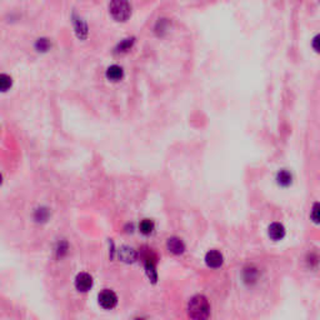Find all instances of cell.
<instances>
[{
	"label": "cell",
	"instance_id": "cell-13",
	"mask_svg": "<svg viewBox=\"0 0 320 320\" xmlns=\"http://www.w3.org/2000/svg\"><path fill=\"white\" fill-rule=\"evenodd\" d=\"M120 253H121V259H124L125 262H134L136 258V254L135 251L133 250L131 248H123L121 250H120Z\"/></svg>",
	"mask_w": 320,
	"mask_h": 320
},
{
	"label": "cell",
	"instance_id": "cell-2",
	"mask_svg": "<svg viewBox=\"0 0 320 320\" xmlns=\"http://www.w3.org/2000/svg\"><path fill=\"white\" fill-rule=\"evenodd\" d=\"M109 13L115 22L124 23L131 15V6L128 0H110Z\"/></svg>",
	"mask_w": 320,
	"mask_h": 320
},
{
	"label": "cell",
	"instance_id": "cell-3",
	"mask_svg": "<svg viewBox=\"0 0 320 320\" xmlns=\"http://www.w3.org/2000/svg\"><path fill=\"white\" fill-rule=\"evenodd\" d=\"M118 303L117 294L113 290L105 289L99 294V304L102 305L104 309H113Z\"/></svg>",
	"mask_w": 320,
	"mask_h": 320
},
{
	"label": "cell",
	"instance_id": "cell-8",
	"mask_svg": "<svg viewBox=\"0 0 320 320\" xmlns=\"http://www.w3.org/2000/svg\"><path fill=\"white\" fill-rule=\"evenodd\" d=\"M105 75H107L108 80L117 83V81H120V80L123 79L124 70L123 68L119 67V65H112V67H109L107 69V74Z\"/></svg>",
	"mask_w": 320,
	"mask_h": 320
},
{
	"label": "cell",
	"instance_id": "cell-20",
	"mask_svg": "<svg viewBox=\"0 0 320 320\" xmlns=\"http://www.w3.org/2000/svg\"><path fill=\"white\" fill-rule=\"evenodd\" d=\"M46 216H48V213L44 209H39L37 211V219H46Z\"/></svg>",
	"mask_w": 320,
	"mask_h": 320
},
{
	"label": "cell",
	"instance_id": "cell-11",
	"mask_svg": "<svg viewBox=\"0 0 320 320\" xmlns=\"http://www.w3.org/2000/svg\"><path fill=\"white\" fill-rule=\"evenodd\" d=\"M278 184L281 185V187H288V185L291 184V180H293V176L289 173L288 170H281L278 173L277 176Z\"/></svg>",
	"mask_w": 320,
	"mask_h": 320
},
{
	"label": "cell",
	"instance_id": "cell-9",
	"mask_svg": "<svg viewBox=\"0 0 320 320\" xmlns=\"http://www.w3.org/2000/svg\"><path fill=\"white\" fill-rule=\"evenodd\" d=\"M269 237L273 240H281L285 237V228L280 223H273L269 227Z\"/></svg>",
	"mask_w": 320,
	"mask_h": 320
},
{
	"label": "cell",
	"instance_id": "cell-12",
	"mask_svg": "<svg viewBox=\"0 0 320 320\" xmlns=\"http://www.w3.org/2000/svg\"><path fill=\"white\" fill-rule=\"evenodd\" d=\"M139 229L145 235L152 234L153 230H154V223H153L150 219H144V220L140 223V225H139Z\"/></svg>",
	"mask_w": 320,
	"mask_h": 320
},
{
	"label": "cell",
	"instance_id": "cell-18",
	"mask_svg": "<svg viewBox=\"0 0 320 320\" xmlns=\"http://www.w3.org/2000/svg\"><path fill=\"white\" fill-rule=\"evenodd\" d=\"M312 48L315 53L320 54V34H317L312 40Z\"/></svg>",
	"mask_w": 320,
	"mask_h": 320
},
{
	"label": "cell",
	"instance_id": "cell-19",
	"mask_svg": "<svg viewBox=\"0 0 320 320\" xmlns=\"http://www.w3.org/2000/svg\"><path fill=\"white\" fill-rule=\"evenodd\" d=\"M255 278H256V272H255V270L251 269V272H249V269L245 270V280H246V281H250V279L255 280Z\"/></svg>",
	"mask_w": 320,
	"mask_h": 320
},
{
	"label": "cell",
	"instance_id": "cell-16",
	"mask_svg": "<svg viewBox=\"0 0 320 320\" xmlns=\"http://www.w3.org/2000/svg\"><path fill=\"white\" fill-rule=\"evenodd\" d=\"M168 28H169V22L166 20V19H159V22H158L157 24V32L159 33L160 35L164 34V33L168 32Z\"/></svg>",
	"mask_w": 320,
	"mask_h": 320
},
{
	"label": "cell",
	"instance_id": "cell-17",
	"mask_svg": "<svg viewBox=\"0 0 320 320\" xmlns=\"http://www.w3.org/2000/svg\"><path fill=\"white\" fill-rule=\"evenodd\" d=\"M312 218L314 222L320 223V204H314L312 209Z\"/></svg>",
	"mask_w": 320,
	"mask_h": 320
},
{
	"label": "cell",
	"instance_id": "cell-6",
	"mask_svg": "<svg viewBox=\"0 0 320 320\" xmlns=\"http://www.w3.org/2000/svg\"><path fill=\"white\" fill-rule=\"evenodd\" d=\"M205 263L209 268H213V269H216V268L222 267V264H223L222 253L218 250L208 251L205 255Z\"/></svg>",
	"mask_w": 320,
	"mask_h": 320
},
{
	"label": "cell",
	"instance_id": "cell-10",
	"mask_svg": "<svg viewBox=\"0 0 320 320\" xmlns=\"http://www.w3.org/2000/svg\"><path fill=\"white\" fill-rule=\"evenodd\" d=\"M134 43H135V39H134V38H126V39L121 40V41L118 44V46L115 48V51H117L118 54L126 53V51H129L133 48Z\"/></svg>",
	"mask_w": 320,
	"mask_h": 320
},
{
	"label": "cell",
	"instance_id": "cell-4",
	"mask_svg": "<svg viewBox=\"0 0 320 320\" xmlns=\"http://www.w3.org/2000/svg\"><path fill=\"white\" fill-rule=\"evenodd\" d=\"M73 25H74L75 34L79 39H85L88 37V25L84 22L83 18H80L77 14H73Z\"/></svg>",
	"mask_w": 320,
	"mask_h": 320
},
{
	"label": "cell",
	"instance_id": "cell-15",
	"mask_svg": "<svg viewBox=\"0 0 320 320\" xmlns=\"http://www.w3.org/2000/svg\"><path fill=\"white\" fill-rule=\"evenodd\" d=\"M51 46L50 41L45 38H41V39H38V41L35 43V48H37L38 51H48L49 48Z\"/></svg>",
	"mask_w": 320,
	"mask_h": 320
},
{
	"label": "cell",
	"instance_id": "cell-7",
	"mask_svg": "<svg viewBox=\"0 0 320 320\" xmlns=\"http://www.w3.org/2000/svg\"><path fill=\"white\" fill-rule=\"evenodd\" d=\"M166 246H168V250L170 253L175 254V255H179V254L184 253L185 245L182 240L179 238H170L168 239V243H166Z\"/></svg>",
	"mask_w": 320,
	"mask_h": 320
},
{
	"label": "cell",
	"instance_id": "cell-14",
	"mask_svg": "<svg viewBox=\"0 0 320 320\" xmlns=\"http://www.w3.org/2000/svg\"><path fill=\"white\" fill-rule=\"evenodd\" d=\"M11 84H13V80H11V78L9 75H0V89H1V91H6L8 89H10Z\"/></svg>",
	"mask_w": 320,
	"mask_h": 320
},
{
	"label": "cell",
	"instance_id": "cell-5",
	"mask_svg": "<svg viewBox=\"0 0 320 320\" xmlns=\"http://www.w3.org/2000/svg\"><path fill=\"white\" fill-rule=\"evenodd\" d=\"M93 286V278L88 273H80L75 279V288L79 291H88Z\"/></svg>",
	"mask_w": 320,
	"mask_h": 320
},
{
	"label": "cell",
	"instance_id": "cell-1",
	"mask_svg": "<svg viewBox=\"0 0 320 320\" xmlns=\"http://www.w3.org/2000/svg\"><path fill=\"white\" fill-rule=\"evenodd\" d=\"M188 314L192 319L203 320L210 315V305L208 299L203 295H195L188 304Z\"/></svg>",
	"mask_w": 320,
	"mask_h": 320
}]
</instances>
